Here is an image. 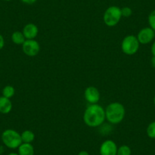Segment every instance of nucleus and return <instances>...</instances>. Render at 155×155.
Wrapping results in <instances>:
<instances>
[{"label":"nucleus","mask_w":155,"mask_h":155,"mask_svg":"<svg viewBox=\"0 0 155 155\" xmlns=\"http://www.w3.org/2000/svg\"><path fill=\"white\" fill-rule=\"evenodd\" d=\"M83 120L91 128L101 126L106 120L105 109L98 104H90L84 110Z\"/></svg>","instance_id":"f257e3e1"},{"label":"nucleus","mask_w":155,"mask_h":155,"mask_svg":"<svg viewBox=\"0 0 155 155\" xmlns=\"http://www.w3.org/2000/svg\"><path fill=\"white\" fill-rule=\"evenodd\" d=\"M106 120L111 124L122 123L126 116V108L120 102H113L107 106L105 109Z\"/></svg>","instance_id":"f03ea898"},{"label":"nucleus","mask_w":155,"mask_h":155,"mask_svg":"<svg viewBox=\"0 0 155 155\" xmlns=\"http://www.w3.org/2000/svg\"><path fill=\"white\" fill-rule=\"evenodd\" d=\"M1 139L5 147L9 149H17L22 144L21 134L14 129H5L1 135Z\"/></svg>","instance_id":"7ed1b4c3"},{"label":"nucleus","mask_w":155,"mask_h":155,"mask_svg":"<svg viewBox=\"0 0 155 155\" xmlns=\"http://www.w3.org/2000/svg\"><path fill=\"white\" fill-rule=\"evenodd\" d=\"M122 13L121 8L116 5H112V6L108 7L104 12V22L107 27H115L118 25L121 21Z\"/></svg>","instance_id":"20e7f679"},{"label":"nucleus","mask_w":155,"mask_h":155,"mask_svg":"<svg viewBox=\"0 0 155 155\" xmlns=\"http://www.w3.org/2000/svg\"><path fill=\"white\" fill-rule=\"evenodd\" d=\"M139 46L140 43L138 42L137 37L129 34L123 38L121 44V49L123 53L126 55L132 56L138 51Z\"/></svg>","instance_id":"39448f33"},{"label":"nucleus","mask_w":155,"mask_h":155,"mask_svg":"<svg viewBox=\"0 0 155 155\" xmlns=\"http://www.w3.org/2000/svg\"><path fill=\"white\" fill-rule=\"evenodd\" d=\"M22 51L26 56L34 57L41 51V45L38 41L34 40H26L22 44Z\"/></svg>","instance_id":"423d86ee"},{"label":"nucleus","mask_w":155,"mask_h":155,"mask_svg":"<svg viewBox=\"0 0 155 155\" xmlns=\"http://www.w3.org/2000/svg\"><path fill=\"white\" fill-rule=\"evenodd\" d=\"M84 97L89 104H96L101 100V93L97 87L89 86L84 90Z\"/></svg>","instance_id":"0eeeda50"},{"label":"nucleus","mask_w":155,"mask_h":155,"mask_svg":"<svg viewBox=\"0 0 155 155\" xmlns=\"http://www.w3.org/2000/svg\"><path fill=\"white\" fill-rule=\"evenodd\" d=\"M118 147L113 140H106L100 147V155H116Z\"/></svg>","instance_id":"6e6552de"},{"label":"nucleus","mask_w":155,"mask_h":155,"mask_svg":"<svg viewBox=\"0 0 155 155\" xmlns=\"http://www.w3.org/2000/svg\"><path fill=\"white\" fill-rule=\"evenodd\" d=\"M154 37V31L150 28H142L138 32L137 38L141 44H147L153 41Z\"/></svg>","instance_id":"1a4fd4ad"},{"label":"nucleus","mask_w":155,"mask_h":155,"mask_svg":"<svg viewBox=\"0 0 155 155\" xmlns=\"http://www.w3.org/2000/svg\"><path fill=\"white\" fill-rule=\"evenodd\" d=\"M22 33L26 40H34L38 35V27L34 23H28L24 27Z\"/></svg>","instance_id":"9d476101"},{"label":"nucleus","mask_w":155,"mask_h":155,"mask_svg":"<svg viewBox=\"0 0 155 155\" xmlns=\"http://www.w3.org/2000/svg\"><path fill=\"white\" fill-rule=\"evenodd\" d=\"M12 110V103L11 100L2 96L0 97V113L8 114Z\"/></svg>","instance_id":"9b49d317"},{"label":"nucleus","mask_w":155,"mask_h":155,"mask_svg":"<svg viewBox=\"0 0 155 155\" xmlns=\"http://www.w3.org/2000/svg\"><path fill=\"white\" fill-rule=\"evenodd\" d=\"M34 146L29 143H22L18 148V155H34Z\"/></svg>","instance_id":"f8f14e48"},{"label":"nucleus","mask_w":155,"mask_h":155,"mask_svg":"<svg viewBox=\"0 0 155 155\" xmlns=\"http://www.w3.org/2000/svg\"><path fill=\"white\" fill-rule=\"evenodd\" d=\"M12 41L16 45H22L26 41V38L24 36L22 31H15L11 36Z\"/></svg>","instance_id":"ddd939ff"},{"label":"nucleus","mask_w":155,"mask_h":155,"mask_svg":"<svg viewBox=\"0 0 155 155\" xmlns=\"http://www.w3.org/2000/svg\"><path fill=\"white\" fill-rule=\"evenodd\" d=\"M22 143H29L31 144L35 139V134L31 130H25L21 133Z\"/></svg>","instance_id":"4468645a"},{"label":"nucleus","mask_w":155,"mask_h":155,"mask_svg":"<svg viewBox=\"0 0 155 155\" xmlns=\"http://www.w3.org/2000/svg\"><path fill=\"white\" fill-rule=\"evenodd\" d=\"M2 93V96L6 98H8V99H11L12 97H14L15 94V89L13 86L6 85L3 87Z\"/></svg>","instance_id":"2eb2a0df"},{"label":"nucleus","mask_w":155,"mask_h":155,"mask_svg":"<svg viewBox=\"0 0 155 155\" xmlns=\"http://www.w3.org/2000/svg\"><path fill=\"white\" fill-rule=\"evenodd\" d=\"M116 155H132V149L129 145L123 144L118 147Z\"/></svg>","instance_id":"dca6fc26"},{"label":"nucleus","mask_w":155,"mask_h":155,"mask_svg":"<svg viewBox=\"0 0 155 155\" xmlns=\"http://www.w3.org/2000/svg\"><path fill=\"white\" fill-rule=\"evenodd\" d=\"M147 136L150 138H155V121L152 122L147 129Z\"/></svg>","instance_id":"f3484780"},{"label":"nucleus","mask_w":155,"mask_h":155,"mask_svg":"<svg viewBox=\"0 0 155 155\" xmlns=\"http://www.w3.org/2000/svg\"><path fill=\"white\" fill-rule=\"evenodd\" d=\"M148 23L150 28L155 31V10L152 11L148 16Z\"/></svg>","instance_id":"a211bd4d"},{"label":"nucleus","mask_w":155,"mask_h":155,"mask_svg":"<svg viewBox=\"0 0 155 155\" xmlns=\"http://www.w3.org/2000/svg\"><path fill=\"white\" fill-rule=\"evenodd\" d=\"M122 16L124 18H129L132 15V10L130 7H123L121 8Z\"/></svg>","instance_id":"6ab92c4d"},{"label":"nucleus","mask_w":155,"mask_h":155,"mask_svg":"<svg viewBox=\"0 0 155 155\" xmlns=\"http://www.w3.org/2000/svg\"><path fill=\"white\" fill-rule=\"evenodd\" d=\"M4 47H5V39L3 36L0 34V50H2Z\"/></svg>","instance_id":"aec40b11"},{"label":"nucleus","mask_w":155,"mask_h":155,"mask_svg":"<svg viewBox=\"0 0 155 155\" xmlns=\"http://www.w3.org/2000/svg\"><path fill=\"white\" fill-rule=\"evenodd\" d=\"M20 1L26 5H33L37 2V0H20Z\"/></svg>","instance_id":"412c9836"},{"label":"nucleus","mask_w":155,"mask_h":155,"mask_svg":"<svg viewBox=\"0 0 155 155\" xmlns=\"http://www.w3.org/2000/svg\"><path fill=\"white\" fill-rule=\"evenodd\" d=\"M78 155H90V153L87 150H81L79 153H78Z\"/></svg>","instance_id":"4be33fe9"},{"label":"nucleus","mask_w":155,"mask_h":155,"mask_svg":"<svg viewBox=\"0 0 155 155\" xmlns=\"http://www.w3.org/2000/svg\"><path fill=\"white\" fill-rule=\"evenodd\" d=\"M151 53L153 54V56H155V42L152 44L151 47Z\"/></svg>","instance_id":"5701e85b"},{"label":"nucleus","mask_w":155,"mask_h":155,"mask_svg":"<svg viewBox=\"0 0 155 155\" xmlns=\"http://www.w3.org/2000/svg\"><path fill=\"white\" fill-rule=\"evenodd\" d=\"M151 65L153 68H155V56H153L151 59Z\"/></svg>","instance_id":"b1692460"},{"label":"nucleus","mask_w":155,"mask_h":155,"mask_svg":"<svg viewBox=\"0 0 155 155\" xmlns=\"http://www.w3.org/2000/svg\"><path fill=\"white\" fill-rule=\"evenodd\" d=\"M4 152V148L2 146H0V154H2V153Z\"/></svg>","instance_id":"393cba45"},{"label":"nucleus","mask_w":155,"mask_h":155,"mask_svg":"<svg viewBox=\"0 0 155 155\" xmlns=\"http://www.w3.org/2000/svg\"><path fill=\"white\" fill-rule=\"evenodd\" d=\"M8 155H18V153H15V152H12V153H9Z\"/></svg>","instance_id":"a878e982"},{"label":"nucleus","mask_w":155,"mask_h":155,"mask_svg":"<svg viewBox=\"0 0 155 155\" xmlns=\"http://www.w3.org/2000/svg\"><path fill=\"white\" fill-rule=\"evenodd\" d=\"M3 1H5V2H9V1H12V0H3Z\"/></svg>","instance_id":"bb28decb"},{"label":"nucleus","mask_w":155,"mask_h":155,"mask_svg":"<svg viewBox=\"0 0 155 155\" xmlns=\"http://www.w3.org/2000/svg\"><path fill=\"white\" fill-rule=\"evenodd\" d=\"M153 103H154V104H155V96H154V98H153Z\"/></svg>","instance_id":"cd10ccee"}]
</instances>
